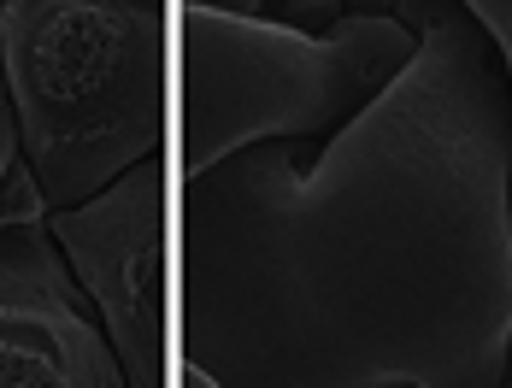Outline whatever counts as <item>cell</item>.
Returning <instances> with one entry per match:
<instances>
[{
  "mask_svg": "<svg viewBox=\"0 0 512 388\" xmlns=\"http://www.w3.org/2000/svg\"><path fill=\"white\" fill-rule=\"evenodd\" d=\"M0 388H124L42 224L0 230Z\"/></svg>",
  "mask_w": 512,
  "mask_h": 388,
  "instance_id": "5b68a950",
  "label": "cell"
},
{
  "mask_svg": "<svg viewBox=\"0 0 512 388\" xmlns=\"http://www.w3.org/2000/svg\"><path fill=\"white\" fill-rule=\"evenodd\" d=\"M48 206L36 194V177L18 153V124H12V100H6V77H0V230L12 224H42Z\"/></svg>",
  "mask_w": 512,
  "mask_h": 388,
  "instance_id": "8992f818",
  "label": "cell"
},
{
  "mask_svg": "<svg viewBox=\"0 0 512 388\" xmlns=\"http://www.w3.org/2000/svg\"><path fill=\"white\" fill-rule=\"evenodd\" d=\"M183 6H212V12H248V18H283L295 30H330L348 0H183Z\"/></svg>",
  "mask_w": 512,
  "mask_h": 388,
  "instance_id": "52a82bcc",
  "label": "cell"
},
{
  "mask_svg": "<svg viewBox=\"0 0 512 388\" xmlns=\"http://www.w3.org/2000/svg\"><path fill=\"white\" fill-rule=\"evenodd\" d=\"M183 177L254 142H330L418 53L395 12H342L330 30L183 6Z\"/></svg>",
  "mask_w": 512,
  "mask_h": 388,
  "instance_id": "3957f363",
  "label": "cell"
},
{
  "mask_svg": "<svg viewBox=\"0 0 512 388\" xmlns=\"http://www.w3.org/2000/svg\"><path fill=\"white\" fill-rule=\"evenodd\" d=\"M465 12L483 24V36L495 42L501 53V71H507V89H512V0H460Z\"/></svg>",
  "mask_w": 512,
  "mask_h": 388,
  "instance_id": "ba28073f",
  "label": "cell"
},
{
  "mask_svg": "<svg viewBox=\"0 0 512 388\" xmlns=\"http://www.w3.org/2000/svg\"><path fill=\"white\" fill-rule=\"evenodd\" d=\"M183 388H218V383H212V377H201L195 365H183Z\"/></svg>",
  "mask_w": 512,
  "mask_h": 388,
  "instance_id": "9c48e42d",
  "label": "cell"
},
{
  "mask_svg": "<svg viewBox=\"0 0 512 388\" xmlns=\"http://www.w3.org/2000/svg\"><path fill=\"white\" fill-rule=\"evenodd\" d=\"M71 283L101 312V336L124 371V388H165V165L142 159L101 194L48 212Z\"/></svg>",
  "mask_w": 512,
  "mask_h": 388,
  "instance_id": "277c9868",
  "label": "cell"
},
{
  "mask_svg": "<svg viewBox=\"0 0 512 388\" xmlns=\"http://www.w3.org/2000/svg\"><path fill=\"white\" fill-rule=\"evenodd\" d=\"M0 77L48 212L165 147V0H0Z\"/></svg>",
  "mask_w": 512,
  "mask_h": 388,
  "instance_id": "7a4b0ae2",
  "label": "cell"
},
{
  "mask_svg": "<svg viewBox=\"0 0 512 388\" xmlns=\"http://www.w3.org/2000/svg\"><path fill=\"white\" fill-rule=\"evenodd\" d=\"M507 388H512V347H507Z\"/></svg>",
  "mask_w": 512,
  "mask_h": 388,
  "instance_id": "30bf717a",
  "label": "cell"
},
{
  "mask_svg": "<svg viewBox=\"0 0 512 388\" xmlns=\"http://www.w3.org/2000/svg\"><path fill=\"white\" fill-rule=\"evenodd\" d=\"M330 142L183 183V365L218 388H507L512 89L460 0Z\"/></svg>",
  "mask_w": 512,
  "mask_h": 388,
  "instance_id": "6da1fadb",
  "label": "cell"
}]
</instances>
